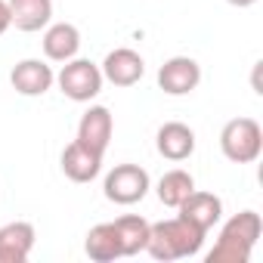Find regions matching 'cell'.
Instances as JSON below:
<instances>
[{
	"instance_id": "1",
	"label": "cell",
	"mask_w": 263,
	"mask_h": 263,
	"mask_svg": "<svg viewBox=\"0 0 263 263\" xmlns=\"http://www.w3.org/2000/svg\"><path fill=\"white\" fill-rule=\"evenodd\" d=\"M263 235V220L257 211H241L235 217H229L214 241V248L208 251V263H248L257 241Z\"/></svg>"
},
{
	"instance_id": "2",
	"label": "cell",
	"mask_w": 263,
	"mask_h": 263,
	"mask_svg": "<svg viewBox=\"0 0 263 263\" xmlns=\"http://www.w3.org/2000/svg\"><path fill=\"white\" fill-rule=\"evenodd\" d=\"M208 232L192 226L186 217H171V220H161V223H152L149 226V241H146V251L161 260V263H171V260H186V257H195L204 245Z\"/></svg>"
},
{
	"instance_id": "3",
	"label": "cell",
	"mask_w": 263,
	"mask_h": 263,
	"mask_svg": "<svg viewBox=\"0 0 263 263\" xmlns=\"http://www.w3.org/2000/svg\"><path fill=\"white\" fill-rule=\"evenodd\" d=\"M220 152L232 164H254L263 152V130L254 118H232L220 130Z\"/></svg>"
},
{
	"instance_id": "4",
	"label": "cell",
	"mask_w": 263,
	"mask_h": 263,
	"mask_svg": "<svg viewBox=\"0 0 263 263\" xmlns=\"http://www.w3.org/2000/svg\"><path fill=\"white\" fill-rule=\"evenodd\" d=\"M56 84L62 90V96H68L71 102H93L99 93H102V68L90 59H68L62 62L59 74H56Z\"/></svg>"
},
{
	"instance_id": "5",
	"label": "cell",
	"mask_w": 263,
	"mask_h": 263,
	"mask_svg": "<svg viewBox=\"0 0 263 263\" xmlns=\"http://www.w3.org/2000/svg\"><path fill=\"white\" fill-rule=\"evenodd\" d=\"M152 189V180H149V171L140 167V164H115L108 174H105V183H102V192L108 201L115 204H137L149 195Z\"/></svg>"
},
{
	"instance_id": "6",
	"label": "cell",
	"mask_w": 263,
	"mask_h": 263,
	"mask_svg": "<svg viewBox=\"0 0 263 263\" xmlns=\"http://www.w3.org/2000/svg\"><path fill=\"white\" fill-rule=\"evenodd\" d=\"M201 84V65L192 56H171L158 68V90L167 96H186Z\"/></svg>"
},
{
	"instance_id": "7",
	"label": "cell",
	"mask_w": 263,
	"mask_h": 263,
	"mask_svg": "<svg viewBox=\"0 0 263 263\" xmlns=\"http://www.w3.org/2000/svg\"><path fill=\"white\" fill-rule=\"evenodd\" d=\"M111 134H115V121H111V111L105 105H90L84 115H81V124H78V143L87 146L90 152L102 155L105 158V149L111 143Z\"/></svg>"
},
{
	"instance_id": "8",
	"label": "cell",
	"mask_w": 263,
	"mask_h": 263,
	"mask_svg": "<svg viewBox=\"0 0 263 263\" xmlns=\"http://www.w3.org/2000/svg\"><path fill=\"white\" fill-rule=\"evenodd\" d=\"M99 68H102V78H105L108 84H115V87H134V84H140L143 74H146L143 56H140L137 50H130V47L111 50V53L102 59Z\"/></svg>"
},
{
	"instance_id": "9",
	"label": "cell",
	"mask_w": 263,
	"mask_h": 263,
	"mask_svg": "<svg viewBox=\"0 0 263 263\" xmlns=\"http://www.w3.org/2000/svg\"><path fill=\"white\" fill-rule=\"evenodd\" d=\"M10 84L19 96H44L56 84V71L44 59H22V62L13 65Z\"/></svg>"
},
{
	"instance_id": "10",
	"label": "cell",
	"mask_w": 263,
	"mask_h": 263,
	"mask_svg": "<svg viewBox=\"0 0 263 263\" xmlns=\"http://www.w3.org/2000/svg\"><path fill=\"white\" fill-rule=\"evenodd\" d=\"M155 149L167 161H186L195 152V130L183 121H167L155 134Z\"/></svg>"
},
{
	"instance_id": "11",
	"label": "cell",
	"mask_w": 263,
	"mask_h": 263,
	"mask_svg": "<svg viewBox=\"0 0 263 263\" xmlns=\"http://www.w3.org/2000/svg\"><path fill=\"white\" fill-rule=\"evenodd\" d=\"M34 226L28 220H13L0 226V263H25L34 251Z\"/></svg>"
},
{
	"instance_id": "12",
	"label": "cell",
	"mask_w": 263,
	"mask_h": 263,
	"mask_svg": "<svg viewBox=\"0 0 263 263\" xmlns=\"http://www.w3.org/2000/svg\"><path fill=\"white\" fill-rule=\"evenodd\" d=\"M44 56L50 62H68L81 50V31L71 22H50L44 28Z\"/></svg>"
},
{
	"instance_id": "13",
	"label": "cell",
	"mask_w": 263,
	"mask_h": 263,
	"mask_svg": "<svg viewBox=\"0 0 263 263\" xmlns=\"http://www.w3.org/2000/svg\"><path fill=\"white\" fill-rule=\"evenodd\" d=\"M177 211H180V217H186L192 226L211 232V229L220 223V217H223V201H220V195H214V192L192 189L189 198H186Z\"/></svg>"
},
{
	"instance_id": "14",
	"label": "cell",
	"mask_w": 263,
	"mask_h": 263,
	"mask_svg": "<svg viewBox=\"0 0 263 263\" xmlns=\"http://www.w3.org/2000/svg\"><path fill=\"white\" fill-rule=\"evenodd\" d=\"M59 164H62V174H65L71 183H93V180L99 177V171H102V155L90 152L87 146H81V143L74 140V143L65 146Z\"/></svg>"
},
{
	"instance_id": "15",
	"label": "cell",
	"mask_w": 263,
	"mask_h": 263,
	"mask_svg": "<svg viewBox=\"0 0 263 263\" xmlns=\"http://www.w3.org/2000/svg\"><path fill=\"white\" fill-rule=\"evenodd\" d=\"M7 7L10 22L25 34L44 31L53 22V0H7Z\"/></svg>"
},
{
	"instance_id": "16",
	"label": "cell",
	"mask_w": 263,
	"mask_h": 263,
	"mask_svg": "<svg viewBox=\"0 0 263 263\" xmlns=\"http://www.w3.org/2000/svg\"><path fill=\"white\" fill-rule=\"evenodd\" d=\"M115 232H118V245H121V257H134L140 251H146V241H149V220H143L140 214H124L118 217L115 223Z\"/></svg>"
},
{
	"instance_id": "17",
	"label": "cell",
	"mask_w": 263,
	"mask_h": 263,
	"mask_svg": "<svg viewBox=\"0 0 263 263\" xmlns=\"http://www.w3.org/2000/svg\"><path fill=\"white\" fill-rule=\"evenodd\" d=\"M84 251L93 263H111L121 257V245H118V232L111 223H99L87 232L84 238Z\"/></svg>"
},
{
	"instance_id": "18",
	"label": "cell",
	"mask_w": 263,
	"mask_h": 263,
	"mask_svg": "<svg viewBox=\"0 0 263 263\" xmlns=\"http://www.w3.org/2000/svg\"><path fill=\"white\" fill-rule=\"evenodd\" d=\"M192 189H195V177H192L189 171H183V167L167 171V174L158 180V186H155L158 201H161L164 208H180V204L189 198Z\"/></svg>"
},
{
	"instance_id": "19",
	"label": "cell",
	"mask_w": 263,
	"mask_h": 263,
	"mask_svg": "<svg viewBox=\"0 0 263 263\" xmlns=\"http://www.w3.org/2000/svg\"><path fill=\"white\" fill-rule=\"evenodd\" d=\"M10 25H13L10 22V7H7V0H0V34H7Z\"/></svg>"
},
{
	"instance_id": "20",
	"label": "cell",
	"mask_w": 263,
	"mask_h": 263,
	"mask_svg": "<svg viewBox=\"0 0 263 263\" xmlns=\"http://www.w3.org/2000/svg\"><path fill=\"white\" fill-rule=\"evenodd\" d=\"M226 4H232V7H238V10H245V7H254L257 0H226Z\"/></svg>"
}]
</instances>
